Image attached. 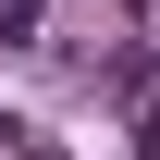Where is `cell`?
Instances as JSON below:
<instances>
[{
	"mask_svg": "<svg viewBox=\"0 0 160 160\" xmlns=\"http://www.w3.org/2000/svg\"><path fill=\"white\" fill-rule=\"evenodd\" d=\"M37 160H49V148H37Z\"/></svg>",
	"mask_w": 160,
	"mask_h": 160,
	"instance_id": "obj_2",
	"label": "cell"
},
{
	"mask_svg": "<svg viewBox=\"0 0 160 160\" xmlns=\"http://www.w3.org/2000/svg\"><path fill=\"white\" fill-rule=\"evenodd\" d=\"M136 160H160V99H148V123H136Z\"/></svg>",
	"mask_w": 160,
	"mask_h": 160,
	"instance_id": "obj_1",
	"label": "cell"
}]
</instances>
